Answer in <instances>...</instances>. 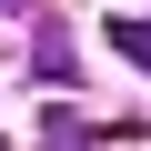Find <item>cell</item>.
<instances>
[{"label":"cell","instance_id":"cell-1","mask_svg":"<svg viewBox=\"0 0 151 151\" xmlns=\"http://www.w3.org/2000/svg\"><path fill=\"white\" fill-rule=\"evenodd\" d=\"M30 70H40V81H70V30H40V50H30Z\"/></svg>","mask_w":151,"mask_h":151},{"label":"cell","instance_id":"cell-2","mask_svg":"<svg viewBox=\"0 0 151 151\" xmlns=\"http://www.w3.org/2000/svg\"><path fill=\"white\" fill-rule=\"evenodd\" d=\"M111 50H131V60L151 70V20H111Z\"/></svg>","mask_w":151,"mask_h":151},{"label":"cell","instance_id":"cell-3","mask_svg":"<svg viewBox=\"0 0 151 151\" xmlns=\"http://www.w3.org/2000/svg\"><path fill=\"white\" fill-rule=\"evenodd\" d=\"M50 151H81V121L70 111H50Z\"/></svg>","mask_w":151,"mask_h":151}]
</instances>
